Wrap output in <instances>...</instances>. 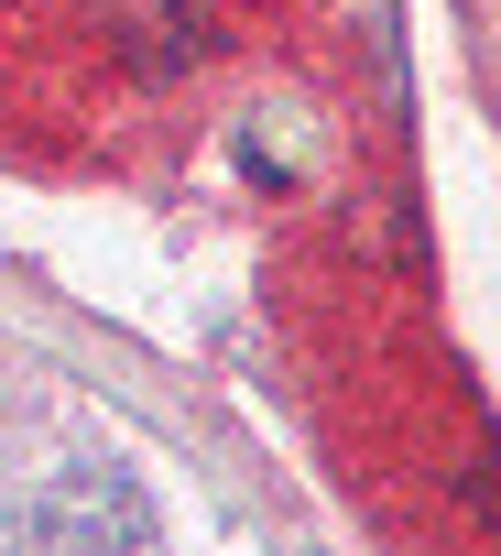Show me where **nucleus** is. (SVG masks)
<instances>
[{"instance_id": "nucleus-1", "label": "nucleus", "mask_w": 501, "mask_h": 556, "mask_svg": "<svg viewBox=\"0 0 501 556\" xmlns=\"http://www.w3.org/2000/svg\"><path fill=\"white\" fill-rule=\"evenodd\" d=\"M23 545H55V556H88V545H153V502L131 491V469H55L34 502H23Z\"/></svg>"}, {"instance_id": "nucleus-2", "label": "nucleus", "mask_w": 501, "mask_h": 556, "mask_svg": "<svg viewBox=\"0 0 501 556\" xmlns=\"http://www.w3.org/2000/svg\"><path fill=\"white\" fill-rule=\"evenodd\" d=\"M0 534H23V513H12V502H0Z\"/></svg>"}]
</instances>
